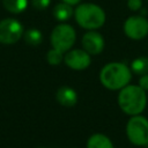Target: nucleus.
<instances>
[{
	"mask_svg": "<svg viewBox=\"0 0 148 148\" xmlns=\"http://www.w3.org/2000/svg\"><path fill=\"white\" fill-rule=\"evenodd\" d=\"M82 46L90 56L99 54L104 50V38L99 32L89 30L82 37Z\"/></svg>",
	"mask_w": 148,
	"mask_h": 148,
	"instance_id": "1a4fd4ad",
	"label": "nucleus"
},
{
	"mask_svg": "<svg viewBox=\"0 0 148 148\" xmlns=\"http://www.w3.org/2000/svg\"><path fill=\"white\" fill-rule=\"evenodd\" d=\"M5 9L12 14H20L28 7V0H1Z\"/></svg>",
	"mask_w": 148,
	"mask_h": 148,
	"instance_id": "ddd939ff",
	"label": "nucleus"
},
{
	"mask_svg": "<svg viewBox=\"0 0 148 148\" xmlns=\"http://www.w3.org/2000/svg\"><path fill=\"white\" fill-rule=\"evenodd\" d=\"M131 79V69L123 62H109L99 73L101 83L110 90H119L126 87Z\"/></svg>",
	"mask_w": 148,
	"mask_h": 148,
	"instance_id": "f03ea898",
	"label": "nucleus"
},
{
	"mask_svg": "<svg viewBox=\"0 0 148 148\" xmlns=\"http://www.w3.org/2000/svg\"><path fill=\"white\" fill-rule=\"evenodd\" d=\"M76 23L87 30H95L105 23V12L96 3H79L74 10Z\"/></svg>",
	"mask_w": 148,
	"mask_h": 148,
	"instance_id": "7ed1b4c3",
	"label": "nucleus"
},
{
	"mask_svg": "<svg viewBox=\"0 0 148 148\" xmlns=\"http://www.w3.org/2000/svg\"><path fill=\"white\" fill-rule=\"evenodd\" d=\"M23 38L27 44H29L31 46H37L43 42V34L40 32V30H38L36 28H31V29H28L27 31H24Z\"/></svg>",
	"mask_w": 148,
	"mask_h": 148,
	"instance_id": "4468645a",
	"label": "nucleus"
},
{
	"mask_svg": "<svg viewBox=\"0 0 148 148\" xmlns=\"http://www.w3.org/2000/svg\"><path fill=\"white\" fill-rule=\"evenodd\" d=\"M139 86H140L145 91L148 90V74L140 75V79H139Z\"/></svg>",
	"mask_w": 148,
	"mask_h": 148,
	"instance_id": "6ab92c4d",
	"label": "nucleus"
},
{
	"mask_svg": "<svg viewBox=\"0 0 148 148\" xmlns=\"http://www.w3.org/2000/svg\"><path fill=\"white\" fill-rule=\"evenodd\" d=\"M56 98H57V101H58V103L60 105L71 108V106H74L76 104V102H77V94H76V91L73 88L64 86V87H60L57 90Z\"/></svg>",
	"mask_w": 148,
	"mask_h": 148,
	"instance_id": "9d476101",
	"label": "nucleus"
},
{
	"mask_svg": "<svg viewBox=\"0 0 148 148\" xmlns=\"http://www.w3.org/2000/svg\"><path fill=\"white\" fill-rule=\"evenodd\" d=\"M146 104L147 95L140 86L127 84L120 89L118 95V105L126 114H140L145 110Z\"/></svg>",
	"mask_w": 148,
	"mask_h": 148,
	"instance_id": "f257e3e1",
	"label": "nucleus"
},
{
	"mask_svg": "<svg viewBox=\"0 0 148 148\" xmlns=\"http://www.w3.org/2000/svg\"><path fill=\"white\" fill-rule=\"evenodd\" d=\"M127 7L128 9L136 12L139 9H141L142 7V0H127Z\"/></svg>",
	"mask_w": 148,
	"mask_h": 148,
	"instance_id": "a211bd4d",
	"label": "nucleus"
},
{
	"mask_svg": "<svg viewBox=\"0 0 148 148\" xmlns=\"http://www.w3.org/2000/svg\"><path fill=\"white\" fill-rule=\"evenodd\" d=\"M73 15H74L73 6H71V5L66 3V2L57 3L54 6V8H53V16L59 22L68 21Z\"/></svg>",
	"mask_w": 148,
	"mask_h": 148,
	"instance_id": "9b49d317",
	"label": "nucleus"
},
{
	"mask_svg": "<svg viewBox=\"0 0 148 148\" xmlns=\"http://www.w3.org/2000/svg\"><path fill=\"white\" fill-rule=\"evenodd\" d=\"M38 148H47V147H38Z\"/></svg>",
	"mask_w": 148,
	"mask_h": 148,
	"instance_id": "412c9836",
	"label": "nucleus"
},
{
	"mask_svg": "<svg viewBox=\"0 0 148 148\" xmlns=\"http://www.w3.org/2000/svg\"><path fill=\"white\" fill-rule=\"evenodd\" d=\"M75 39H76V32L74 28L67 23H60L56 25L50 36L52 47L61 52L69 51L74 45Z\"/></svg>",
	"mask_w": 148,
	"mask_h": 148,
	"instance_id": "20e7f679",
	"label": "nucleus"
},
{
	"mask_svg": "<svg viewBox=\"0 0 148 148\" xmlns=\"http://www.w3.org/2000/svg\"><path fill=\"white\" fill-rule=\"evenodd\" d=\"M126 134L128 140L135 146L148 145V119L135 114L126 125Z\"/></svg>",
	"mask_w": 148,
	"mask_h": 148,
	"instance_id": "39448f33",
	"label": "nucleus"
},
{
	"mask_svg": "<svg viewBox=\"0 0 148 148\" xmlns=\"http://www.w3.org/2000/svg\"><path fill=\"white\" fill-rule=\"evenodd\" d=\"M62 1L68 3V5H71V6H77L81 2V0H62Z\"/></svg>",
	"mask_w": 148,
	"mask_h": 148,
	"instance_id": "aec40b11",
	"label": "nucleus"
},
{
	"mask_svg": "<svg viewBox=\"0 0 148 148\" xmlns=\"http://www.w3.org/2000/svg\"><path fill=\"white\" fill-rule=\"evenodd\" d=\"M87 148H113V143L106 135L96 133L88 139Z\"/></svg>",
	"mask_w": 148,
	"mask_h": 148,
	"instance_id": "f8f14e48",
	"label": "nucleus"
},
{
	"mask_svg": "<svg viewBox=\"0 0 148 148\" xmlns=\"http://www.w3.org/2000/svg\"><path fill=\"white\" fill-rule=\"evenodd\" d=\"M124 32L131 39H143L148 35V20L140 15L130 16L124 23Z\"/></svg>",
	"mask_w": 148,
	"mask_h": 148,
	"instance_id": "0eeeda50",
	"label": "nucleus"
},
{
	"mask_svg": "<svg viewBox=\"0 0 148 148\" xmlns=\"http://www.w3.org/2000/svg\"><path fill=\"white\" fill-rule=\"evenodd\" d=\"M131 69L138 75L148 74V57L135 58L131 64Z\"/></svg>",
	"mask_w": 148,
	"mask_h": 148,
	"instance_id": "2eb2a0df",
	"label": "nucleus"
},
{
	"mask_svg": "<svg viewBox=\"0 0 148 148\" xmlns=\"http://www.w3.org/2000/svg\"><path fill=\"white\" fill-rule=\"evenodd\" d=\"M46 60H47V62L50 65L57 66V65H59L64 60V52H61V51L52 47L47 52V54H46Z\"/></svg>",
	"mask_w": 148,
	"mask_h": 148,
	"instance_id": "dca6fc26",
	"label": "nucleus"
},
{
	"mask_svg": "<svg viewBox=\"0 0 148 148\" xmlns=\"http://www.w3.org/2000/svg\"><path fill=\"white\" fill-rule=\"evenodd\" d=\"M51 3V0H31V5L35 9L38 10H43L45 8H47Z\"/></svg>",
	"mask_w": 148,
	"mask_h": 148,
	"instance_id": "f3484780",
	"label": "nucleus"
},
{
	"mask_svg": "<svg viewBox=\"0 0 148 148\" xmlns=\"http://www.w3.org/2000/svg\"><path fill=\"white\" fill-rule=\"evenodd\" d=\"M24 34L22 23L16 18H3L0 21V43L14 44L21 39Z\"/></svg>",
	"mask_w": 148,
	"mask_h": 148,
	"instance_id": "423d86ee",
	"label": "nucleus"
},
{
	"mask_svg": "<svg viewBox=\"0 0 148 148\" xmlns=\"http://www.w3.org/2000/svg\"><path fill=\"white\" fill-rule=\"evenodd\" d=\"M64 61L69 68L74 71H82L89 67L91 62V58L87 51L81 49H75L67 51V53L64 57Z\"/></svg>",
	"mask_w": 148,
	"mask_h": 148,
	"instance_id": "6e6552de",
	"label": "nucleus"
}]
</instances>
